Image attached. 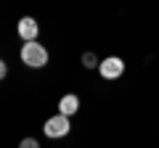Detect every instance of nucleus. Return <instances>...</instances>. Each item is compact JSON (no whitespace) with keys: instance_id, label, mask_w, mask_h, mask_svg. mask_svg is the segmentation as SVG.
I'll list each match as a JSON object with an SVG mask.
<instances>
[{"instance_id":"nucleus-1","label":"nucleus","mask_w":159,"mask_h":148,"mask_svg":"<svg viewBox=\"0 0 159 148\" xmlns=\"http://www.w3.org/2000/svg\"><path fill=\"white\" fill-rule=\"evenodd\" d=\"M21 61L27 63L29 69H43L48 63V48L40 45L37 40H27L21 45Z\"/></svg>"},{"instance_id":"nucleus-2","label":"nucleus","mask_w":159,"mask_h":148,"mask_svg":"<svg viewBox=\"0 0 159 148\" xmlns=\"http://www.w3.org/2000/svg\"><path fill=\"white\" fill-rule=\"evenodd\" d=\"M69 130H72V122H69V116L61 114V111H58L56 116H51V119L45 122V127H43V132H45L48 137H64V135H69Z\"/></svg>"},{"instance_id":"nucleus-3","label":"nucleus","mask_w":159,"mask_h":148,"mask_svg":"<svg viewBox=\"0 0 159 148\" xmlns=\"http://www.w3.org/2000/svg\"><path fill=\"white\" fill-rule=\"evenodd\" d=\"M98 72H101L103 80H117V77H122V72H125V61L117 56H109L103 58L101 63H98Z\"/></svg>"},{"instance_id":"nucleus-4","label":"nucleus","mask_w":159,"mask_h":148,"mask_svg":"<svg viewBox=\"0 0 159 148\" xmlns=\"http://www.w3.org/2000/svg\"><path fill=\"white\" fill-rule=\"evenodd\" d=\"M16 32H19V37H21L24 42H27V40H34V37H37L40 27H37V21H34L32 16H24V19H19Z\"/></svg>"},{"instance_id":"nucleus-5","label":"nucleus","mask_w":159,"mask_h":148,"mask_svg":"<svg viewBox=\"0 0 159 148\" xmlns=\"http://www.w3.org/2000/svg\"><path fill=\"white\" fill-rule=\"evenodd\" d=\"M77 108H80V98L77 95H64L61 101H58V111L61 114H66V116H72V114H77Z\"/></svg>"},{"instance_id":"nucleus-6","label":"nucleus","mask_w":159,"mask_h":148,"mask_svg":"<svg viewBox=\"0 0 159 148\" xmlns=\"http://www.w3.org/2000/svg\"><path fill=\"white\" fill-rule=\"evenodd\" d=\"M82 66H85V69H98L96 53H82Z\"/></svg>"},{"instance_id":"nucleus-7","label":"nucleus","mask_w":159,"mask_h":148,"mask_svg":"<svg viewBox=\"0 0 159 148\" xmlns=\"http://www.w3.org/2000/svg\"><path fill=\"white\" fill-rule=\"evenodd\" d=\"M37 146H40V143L34 140V137H24V140H21V148H37Z\"/></svg>"},{"instance_id":"nucleus-8","label":"nucleus","mask_w":159,"mask_h":148,"mask_svg":"<svg viewBox=\"0 0 159 148\" xmlns=\"http://www.w3.org/2000/svg\"><path fill=\"white\" fill-rule=\"evenodd\" d=\"M6 74H8V66H6V61L0 58V80H6Z\"/></svg>"}]
</instances>
